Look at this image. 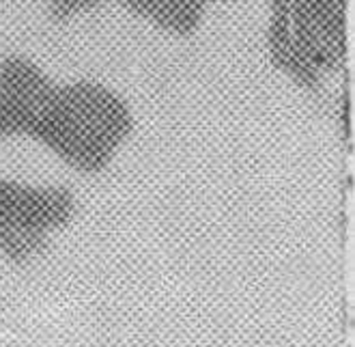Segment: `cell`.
Returning <instances> with one entry per match:
<instances>
[{
    "instance_id": "cell-1",
    "label": "cell",
    "mask_w": 355,
    "mask_h": 347,
    "mask_svg": "<svg viewBox=\"0 0 355 347\" xmlns=\"http://www.w3.org/2000/svg\"><path fill=\"white\" fill-rule=\"evenodd\" d=\"M136 132V115L119 91L99 80L58 83L35 145L80 175L106 173Z\"/></svg>"
},
{
    "instance_id": "cell-2",
    "label": "cell",
    "mask_w": 355,
    "mask_h": 347,
    "mask_svg": "<svg viewBox=\"0 0 355 347\" xmlns=\"http://www.w3.org/2000/svg\"><path fill=\"white\" fill-rule=\"evenodd\" d=\"M349 0H269L265 50L269 63L304 91H319L345 67Z\"/></svg>"
},
{
    "instance_id": "cell-3",
    "label": "cell",
    "mask_w": 355,
    "mask_h": 347,
    "mask_svg": "<svg viewBox=\"0 0 355 347\" xmlns=\"http://www.w3.org/2000/svg\"><path fill=\"white\" fill-rule=\"evenodd\" d=\"M76 210L78 201L65 186L0 177V253L13 263L37 259Z\"/></svg>"
},
{
    "instance_id": "cell-4",
    "label": "cell",
    "mask_w": 355,
    "mask_h": 347,
    "mask_svg": "<svg viewBox=\"0 0 355 347\" xmlns=\"http://www.w3.org/2000/svg\"><path fill=\"white\" fill-rule=\"evenodd\" d=\"M56 89V80L31 56L0 58V142H33Z\"/></svg>"
},
{
    "instance_id": "cell-5",
    "label": "cell",
    "mask_w": 355,
    "mask_h": 347,
    "mask_svg": "<svg viewBox=\"0 0 355 347\" xmlns=\"http://www.w3.org/2000/svg\"><path fill=\"white\" fill-rule=\"evenodd\" d=\"M138 19L173 37H192L205 22L207 5L202 0H116Z\"/></svg>"
},
{
    "instance_id": "cell-6",
    "label": "cell",
    "mask_w": 355,
    "mask_h": 347,
    "mask_svg": "<svg viewBox=\"0 0 355 347\" xmlns=\"http://www.w3.org/2000/svg\"><path fill=\"white\" fill-rule=\"evenodd\" d=\"M103 0H46L48 17L54 24H69L101 7Z\"/></svg>"
},
{
    "instance_id": "cell-7",
    "label": "cell",
    "mask_w": 355,
    "mask_h": 347,
    "mask_svg": "<svg viewBox=\"0 0 355 347\" xmlns=\"http://www.w3.org/2000/svg\"><path fill=\"white\" fill-rule=\"evenodd\" d=\"M202 3L209 7V5H216V3H220V0H202Z\"/></svg>"
}]
</instances>
